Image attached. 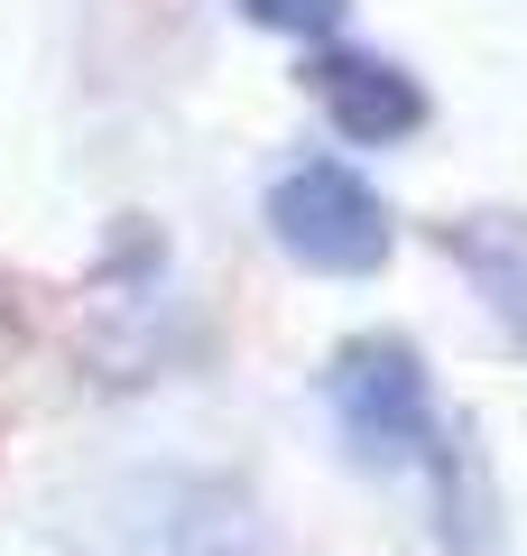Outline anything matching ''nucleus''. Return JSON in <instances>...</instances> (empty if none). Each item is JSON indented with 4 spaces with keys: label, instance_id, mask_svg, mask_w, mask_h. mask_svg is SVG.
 <instances>
[{
    "label": "nucleus",
    "instance_id": "nucleus-5",
    "mask_svg": "<svg viewBox=\"0 0 527 556\" xmlns=\"http://www.w3.org/2000/svg\"><path fill=\"white\" fill-rule=\"evenodd\" d=\"M445 251H453V269L472 278V298L490 306V325L527 353V223L518 214H453Z\"/></svg>",
    "mask_w": 527,
    "mask_h": 556
},
{
    "label": "nucleus",
    "instance_id": "nucleus-3",
    "mask_svg": "<svg viewBox=\"0 0 527 556\" xmlns=\"http://www.w3.org/2000/svg\"><path fill=\"white\" fill-rule=\"evenodd\" d=\"M269 232H278V251H287L296 269H314V278H371L380 260H389L398 223H389V204H380V186L361 177V167L296 159L287 177L269 186Z\"/></svg>",
    "mask_w": 527,
    "mask_h": 556
},
{
    "label": "nucleus",
    "instance_id": "nucleus-1",
    "mask_svg": "<svg viewBox=\"0 0 527 556\" xmlns=\"http://www.w3.org/2000/svg\"><path fill=\"white\" fill-rule=\"evenodd\" d=\"M75 556H250V510L195 473H130L83 501H56Z\"/></svg>",
    "mask_w": 527,
    "mask_h": 556
},
{
    "label": "nucleus",
    "instance_id": "nucleus-6",
    "mask_svg": "<svg viewBox=\"0 0 527 556\" xmlns=\"http://www.w3.org/2000/svg\"><path fill=\"white\" fill-rule=\"evenodd\" d=\"M435 473V519H445V547L453 556H490V519H500V501H490V473H481V437L472 427H445L426 455Z\"/></svg>",
    "mask_w": 527,
    "mask_h": 556
},
{
    "label": "nucleus",
    "instance_id": "nucleus-4",
    "mask_svg": "<svg viewBox=\"0 0 527 556\" xmlns=\"http://www.w3.org/2000/svg\"><path fill=\"white\" fill-rule=\"evenodd\" d=\"M306 84H314L324 121L351 149H398V139L426 130V84H416L408 65L371 56V47H324V56L306 65Z\"/></svg>",
    "mask_w": 527,
    "mask_h": 556
},
{
    "label": "nucleus",
    "instance_id": "nucleus-2",
    "mask_svg": "<svg viewBox=\"0 0 527 556\" xmlns=\"http://www.w3.org/2000/svg\"><path fill=\"white\" fill-rule=\"evenodd\" d=\"M324 408H333L343 445L371 464V473L426 464L435 437H445V417H435V380H426V362H416L408 334H351V343H333Z\"/></svg>",
    "mask_w": 527,
    "mask_h": 556
},
{
    "label": "nucleus",
    "instance_id": "nucleus-7",
    "mask_svg": "<svg viewBox=\"0 0 527 556\" xmlns=\"http://www.w3.org/2000/svg\"><path fill=\"white\" fill-rule=\"evenodd\" d=\"M259 28H278V38H324L333 20H343V0H241Z\"/></svg>",
    "mask_w": 527,
    "mask_h": 556
}]
</instances>
